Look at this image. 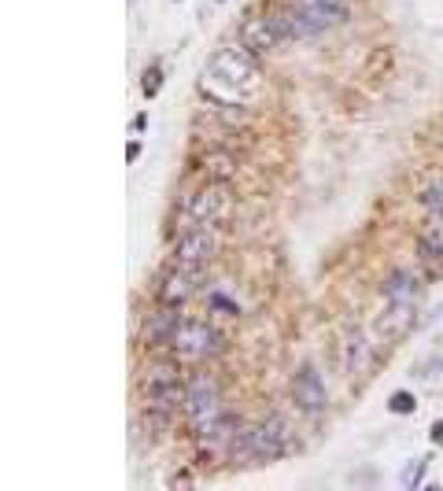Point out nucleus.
<instances>
[{
    "label": "nucleus",
    "instance_id": "1",
    "mask_svg": "<svg viewBox=\"0 0 443 491\" xmlns=\"http://www.w3.org/2000/svg\"><path fill=\"white\" fill-rule=\"evenodd\" d=\"M255 89H259V67H255V56L244 45L215 52L200 78V93L215 108H240Z\"/></svg>",
    "mask_w": 443,
    "mask_h": 491
},
{
    "label": "nucleus",
    "instance_id": "2",
    "mask_svg": "<svg viewBox=\"0 0 443 491\" xmlns=\"http://www.w3.org/2000/svg\"><path fill=\"white\" fill-rule=\"evenodd\" d=\"M289 421L277 418V413H270L266 421L259 425H240L237 432H233V444H229V455L237 462H273L281 458L284 450H289Z\"/></svg>",
    "mask_w": 443,
    "mask_h": 491
},
{
    "label": "nucleus",
    "instance_id": "3",
    "mask_svg": "<svg viewBox=\"0 0 443 491\" xmlns=\"http://www.w3.org/2000/svg\"><path fill=\"white\" fill-rule=\"evenodd\" d=\"M347 8L344 0H296L289 11H281V30L284 37H296V41H307V37L325 34L329 26L344 22Z\"/></svg>",
    "mask_w": 443,
    "mask_h": 491
},
{
    "label": "nucleus",
    "instance_id": "4",
    "mask_svg": "<svg viewBox=\"0 0 443 491\" xmlns=\"http://www.w3.org/2000/svg\"><path fill=\"white\" fill-rule=\"evenodd\" d=\"M233 211V196L229 189L222 185V181H211V185H203L200 192H192V196L181 200L177 207V237L185 229H200V226H222Z\"/></svg>",
    "mask_w": 443,
    "mask_h": 491
},
{
    "label": "nucleus",
    "instance_id": "5",
    "mask_svg": "<svg viewBox=\"0 0 443 491\" xmlns=\"http://www.w3.org/2000/svg\"><path fill=\"white\" fill-rule=\"evenodd\" d=\"M140 392H145V410L152 413H170L177 406H185V395H189V384H181L177 369L170 362H163V366H148L145 381H140Z\"/></svg>",
    "mask_w": 443,
    "mask_h": 491
},
{
    "label": "nucleus",
    "instance_id": "6",
    "mask_svg": "<svg viewBox=\"0 0 443 491\" xmlns=\"http://www.w3.org/2000/svg\"><path fill=\"white\" fill-rule=\"evenodd\" d=\"M174 351L177 358H185V362H203V358H211L222 351V336L207 325V321H196V318H181V325L174 332Z\"/></svg>",
    "mask_w": 443,
    "mask_h": 491
},
{
    "label": "nucleus",
    "instance_id": "7",
    "mask_svg": "<svg viewBox=\"0 0 443 491\" xmlns=\"http://www.w3.org/2000/svg\"><path fill=\"white\" fill-rule=\"evenodd\" d=\"M218 251V226H200V229H185L177 237L174 248V263L185 270H203Z\"/></svg>",
    "mask_w": 443,
    "mask_h": 491
},
{
    "label": "nucleus",
    "instance_id": "8",
    "mask_svg": "<svg viewBox=\"0 0 443 491\" xmlns=\"http://www.w3.org/2000/svg\"><path fill=\"white\" fill-rule=\"evenodd\" d=\"M292 399L303 413H321L329 406V392H325V381L314 366H299V373L292 377Z\"/></svg>",
    "mask_w": 443,
    "mask_h": 491
},
{
    "label": "nucleus",
    "instance_id": "9",
    "mask_svg": "<svg viewBox=\"0 0 443 491\" xmlns=\"http://www.w3.org/2000/svg\"><path fill=\"white\" fill-rule=\"evenodd\" d=\"M284 37L281 30V19L277 15H255V19H244L240 22V45L252 52V56H259V52H270L277 48V41Z\"/></svg>",
    "mask_w": 443,
    "mask_h": 491
},
{
    "label": "nucleus",
    "instance_id": "10",
    "mask_svg": "<svg viewBox=\"0 0 443 491\" xmlns=\"http://www.w3.org/2000/svg\"><path fill=\"white\" fill-rule=\"evenodd\" d=\"M196 281H200V270H185V266H170L163 274L159 281V295H163V303H174L181 307L185 300H192V292H196Z\"/></svg>",
    "mask_w": 443,
    "mask_h": 491
},
{
    "label": "nucleus",
    "instance_id": "11",
    "mask_svg": "<svg viewBox=\"0 0 443 491\" xmlns=\"http://www.w3.org/2000/svg\"><path fill=\"white\" fill-rule=\"evenodd\" d=\"M177 325H181L177 307H174V303H166L163 310L148 314V321H145V344H148V347H170Z\"/></svg>",
    "mask_w": 443,
    "mask_h": 491
},
{
    "label": "nucleus",
    "instance_id": "12",
    "mask_svg": "<svg viewBox=\"0 0 443 491\" xmlns=\"http://www.w3.org/2000/svg\"><path fill=\"white\" fill-rule=\"evenodd\" d=\"M370 366H373V340H370L366 329H355L351 340H347V369L355 373V377H362Z\"/></svg>",
    "mask_w": 443,
    "mask_h": 491
},
{
    "label": "nucleus",
    "instance_id": "13",
    "mask_svg": "<svg viewBox=\"0 0 443 491\" xmlns=\"http://www.w3.org/2000/svg\"><path fill=\"white\" fill-rule=\"evenodd\" d=\"M414 321H418L414 318V303H392L381 318H377V329H381L384 336H402Z\"/></svg>",
    "mask_w": 443,
    "mask_h": 491
},
{
    "label": "nucleus",
    "instance_id": "14",
    "mask_svg": "<svg viewBox=\"0 0 443 491\" xmlns=\"http://www.w3.org/2000/svg\"><path fill=\"white\" fill-rule=\"evenodd\" d=\"M414 295H418V277L407 274V270H399L384 281V300L388 303H414Z\"/></svg>",
    "mask_w": 443,
    "mask_h": 491
},
{
    "label": "nucleus",
    "instance_id": "15",
    "mask_svg": "<svg viewBox=\"0 0 443 491\" xmlns=\"http://www.w3.org/2000/svg\"><path fill=\"white\" fill-rule=\"evenodd\" d=\"M200 166H203V170L211 174L215 181H222V177L233 174V155H229V152H207L203 159H200Z\"/></svg>",
    "mask_w": 443,
    "mask_h": 491
},
{
    "label": "nucleus",
    "instance_id": "16",
    "mask_svg": "<svg viewBox=\"0 0 443 491\" xmlns=\"http://www.w3.org/2000/svg\"><path fill=\"white\" fill-rule=\"evenodd\" d=\"M421 258H425V263L443 266V222L428 229V237L421 240Z\"/></svg>",
    "mask_w": 443,
    "mask_h": 491
},
{
    "label": "nucleus",
    "instance_id": "17",
    "mask_svg": "<svg viewBox=\"0 0 443 491\" xmlns=\"http://www.w3.org/2000/svg\"><path fill=\"white\" fill-rule=\"evenodd\" d=\"M418 381L428 388V392H443V355L428 358V366L418 369Z\"/></svg>",
    "mask_w": 443,
    "mask_h": 491
},
{
    "label": "nucleus",
    "instance_id": "18",
    "mask_svg": "<svg viewBox=\"0 0 443 491\" xmlns=\"http://www.w3.org/2000/svg\"><path fill=\"white\" fill-rule=\"evenodd\" d=\"M421 203L428 207V214H433L436 222H443V181H436V185H428L421 192Z\"/></svg>",
    "mask_w": 443,
    "mask_h": 491
},
{
    "label": "nucleus",
    "instance_id": "19",
    "mask_svg": "<svg viewBox=\"0 0 443 491\" xmlns=\"http://www.w3.org/2000/svg\"><path fill=\"white\" fill-rule=\"evenodd\" d=\"M159 85H163V67H155V63H152V67L145 71V82H140V93L152 100V96H159Z\"/></svg>",
    "mask_w": 443,
    "mask_h": 491
},
{
    "label": "nucleus",
    "instance_id": "20",
    "mask_svg": "<svg viewBox=\"0 0 443 491\" xmlns=\"http://www.w3.org/2000/svg\"><path fill=\"white\" fill-rule=\"evenodd\" d=\"M388 410L392 413H414L418 410V399H414L410 392H395L392 399H388Z\"/></svg>",
    "mask_w": 443,
    "mask_h": 491
},
{
    "label": "nucleus",
    "instance_id": "21",
    "mask_svg": "<svg viewBox=\"0 0 443 491\" xmlns=\"http://www.w3.org/2000/svg\"><path fill=\"white\" fill-rule=\"evenodd\" d=\"M211 307H215V310H226V314H240V307L233 303L229 295H222V292H215V295H211Z\"/></svg>",
    "mask_w": 443,
    "mask_h": 491
},
{
    "label": "nucleus",
    "instance_id": "22",
    "mask_svg": "<svg viewBox=\"0 0 443 491\" xmlns=\"http://www.w3.org/2000/svg\"><path fill=\"white\" fill-rule=\"evenodd\" d=\"M421 469H425V462H414V465H410V473L402 476V484H407V488H414V484H418V476H421Z\"/></svg>",
    "mask_w": 443,
    "mask_h": 491
},
{
    "label": "nucleus",
    "instance_id": "23",
    "mask_svg": "<svg viewBox=\"0 0 443 491\" xmlns=\"http://www.w3.org/2000/svg\"><path fill=\"white\" fill-rule=\"evenodd\" d=\"M126 159H129V163L140 159V140H129V145H126Z\"/></svg>",
    "mask_w": 443,
    "mask_h": 491
},
{
    "label": "nucleus",
    "instance_id": "24",
    "mask_svg": "<svg viewBox=\"0 0 443 491\" xmlns=\"http://www.w3.org/2000/svg\"><path fill=\"white\" fill-rule=\"evenodd\" d=\"M433 444H440V447H443V418L433 425Z\"/></svg>",
    "mask_w": 443,
    "mask_h": 491
}]
</instances>
